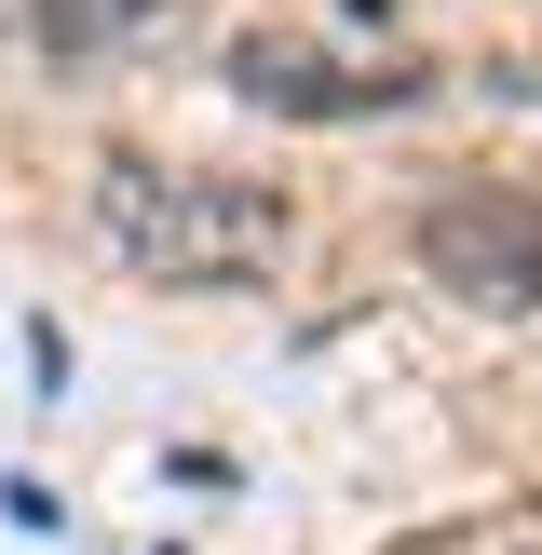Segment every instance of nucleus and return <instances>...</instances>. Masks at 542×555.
<instances>
[{
  "label": "nucleus",
  "mask_w": 542,
  "mask_h": 555,
  "mask_svg": "<svg viewBox=\"0 0 542 555\" xmlns=\"http://www.w3.org/2000/svg\"><path fill=\"white\" fill-rule=\"evenodd\" d=\"M95 217H108V244H122L150 285H190V298H217V285H258L271 258H285V190H258V177H204V163H108L95 177Z\"/></svg>",
  "instance_id": "obj_1"
},
{
  "label": "nucleus",
  "mask_w": 542,
  "mask_h": 555,
  "mask_svg": "<svg viewBox=\"0 0 542 555\" xmlns=\"http://www.w3.org/2000/svg\"><path fill=\"white\" fill-rule=\"evenodd\" d=\"M421 271L488 312H542V204L529 190H448L421 217Z\"/></svg>",
  "instance_id": "obj_2"
},
{
  "label": "nucleus",
  "mask_w": 542,
  "mask_h": 555,
  "mask_svg": "<svg viewBox=\"0 0 542 555\" xmlns=\"http://www.w3.org/2000/svg\"><path fill=\"white\" fill-rule=\"evenodd\" d=\"M231 81H244L258 108H379V95H406V68H393V81H325V54H271V41H244Z\"/></svg>",
  "instance_id": "obj_3"
},
{
  "label": "nucleus",
  "mask_w": 542,
  "mask_h": 555,
  "mask_svg": "<svg viewBox=\"0 0 542 555\" xmlns=\"http://www.w3.org/2000/svg\"><path fill=\"white\" fill-rule=\"evenodd\" d=\"M27 14H41V54H54V68H95V54H122L136 27H163L177 0H27Z\"/></svg>",
  "instance_id": "obj_4"
}]
</instances>
